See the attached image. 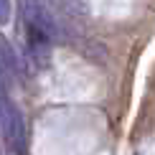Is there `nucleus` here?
I'll list each match as a JSON object with an SVG mask.
<instances>
[{
	"mask_svg": "<svg viewBox=\"0 0 155 155\" xmlns=\"http://www.w3.org/2000/svg\"><path fill=\"white\" fill-rule=\"evenodd\" d=\"M0 66L5 69V74H21V64H18L15 48L10 46V41L5 36H0Z\"/></svg>",
	"mask_w": 155,
	"mask_h": 155,
	"instance_id": "7ed1b4c3",
	"label": "nucleus"
},
{
	"mask_svg": "<svg viewBox=\"0 0 155 155\" xmlns=\"http://www.w3.org/2000/svg\"><path fill=\"white\" fill-rule=\"evenodd\" d=\"M13 15V3L10 0H0V25H8Z\"/></svg>",
	"mask_w": 155,
	"mask_h": 155,
	"instance_id": "20e7f679",
	"label": "nucleus"
},
{
	"mask_svg": "<svg viewBox=\"0 0 155 155\" xmlns=\"http://www.w3.org/2000/svg\"><path fill=\"white\" fill-rule=\"evenodd\" d=\"M0 132L13 155H25V122L8 94H0Z\"/></svg>",
	"mask_w": 155,
	"mask_h": 155,
	"instance_id": "f257e3e1",
	"label": "nucleus"
},
{
	"mask_svg": "<svg viewBox=\"0 0 155 155\" xmlns=\"http://www.w3.org/2000/svg\"><path fill=\"white\" fill-rule=\"evenodd\" d=\"M23 15H25V28H28V33L43 36V38H48V41L56 36L54 21H51L48 10L43 8L41 0H23Z\"/></svg>",
	"mask_w": 155,
	"mask_h": 155,
	"instance_id": "f03ea898",
	"label": "nucleus"
}]
</instances>
